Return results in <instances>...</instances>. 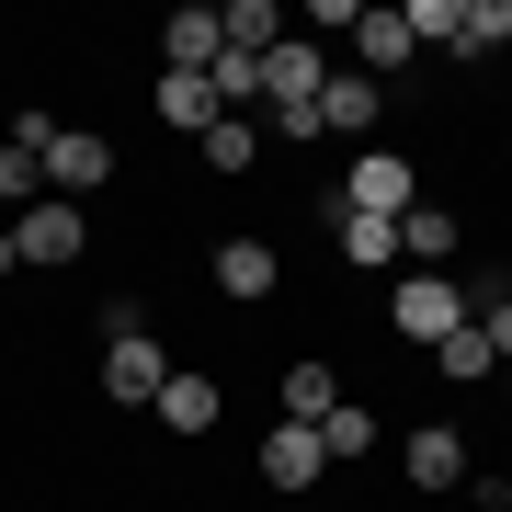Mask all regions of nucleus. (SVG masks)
Listing matches in <instances>:
<instances>
[{
	"mask_svg": "<svg viewBox=\"0 0 512 512\" xmlns=\"http://www.w3.org/2000/svg\"><path fill=\"white\" fill-rule=\"evenodd\" d=\"M171 387V353L148 342V308H103V399L114 410H148Z\"/></svg>",
	"mask_w": 512,
	"mask_h": 512,
	"instance_id": "1",
	"label": "nucleus"
},
{
	"mask_svg": "<svg viewBox=\"0 0 512 512\" xmlns=\"http://www.w3.org/2000/svg\"><path fill=\"white\" fill-rule=\"evenodd\" d=\"M80 251H92V205L46 194V205H23V217H12V262H23V274H69Z\"/></svg>",
	"mask_w": 512,
	"mask_h": 512,
	"instance_id": "2",
	"label": "nucleus"
},
{
	"mask_svg": "<svg viewBox=\"0 0 512 512\" xmlns=\"http://www.w3.org/2000/svg\"><path fill=\"white\" fill-rule=\"evenodd\" d=\"M387 330H399V342H421V353H433L444 330H467L456 274H399V296H387Z\"/></svg>",
	"mask_w": 512,
	"mask_h": 512,
	"instance_id": "3",
	"label": "nucleus"
},
{
	"mask_svg": "<svg viewBox=\"0 0 512 512\" xmlns=\"http://www.w3.org/2000/svg\"><path fill=\"white\" fill-rule=\"evenodd\" d=\"M342 205H353V217H410V205H421V171L399 160V148H353Z\"/></svg>",
	"mask_w": 512,
	"mask_h": 512,
	"instance_id": "4",
	"label": "nucleus"
},
{
	"mask_svg": "<svg viewBox=\"0 0 512 512\" xmlns=\"http://www.w3.org/2000/svg\"><path fill=\"white\" fill-rule=\"evenodd\" d=\"M103 183H114V137H92V126H57V137H46V194L92 205Z\"/></svg>",
	"mask_w": 512,
	"mask_h": 512,
	"instance_id": "5",
	"label": "nucleus"
},
{
	"mask_svg": "<svg viewBox=\"0 0 512 512\" xmlns=\"http://www.w3.org/2000/svg\"><path fill=\"white\" fill-rule=\"evenodd\" d=\"M319 92H330V57L308 35H285L274 57H262V103H274V114H319Z\"/></svg>",
	"mask_w": 512,
	"mask_h": 512,
	"instance_id": "6",
	"label": "nucleus"
},
{
	"mask_svg": "<svg viewBox=\"0 0 512 512\" xmlns=\"http://www.w3.org/2000/svg\"><path fill=\"white\" fill-rule=\"evenodd\" d=\"M205 274H217L228 308H262V296L285 285V251H274V239H217V262H205Z\"/></svg>",
	"mask_w": 512,
	"mask_h": 512,
	"instance_id": "7",
	"label": "nucleus"
},
{
	"mask_svg": "<svg viewBox=\"0 0 512 512\" xmlns=\"http://www.w3.org/2000/svg\"><path fill=\"white\" fill-rule=\"evenodd\" d=\"M399 467H410V490H467V433L456 421H421L399 444Z\"/></svg>",
	"mask_w": 512,
	"mask_h": 512,
	"instance_id": "8",
	"label": "nucleus"
},
{
	"mask_svg": "<svg viewBox=\"0 0 512 512\" xmlns=\"http://www.w3.org/2000/svg\"><path fill=\"white\" fill-rule=\"evenodd\" d=\"M319 478H330L319 433L308 421H274V433H262V490H319Z\"/></svg>",
	"mask_w": 512,
	"mask_h": 512,
	"instance_id": "9",
	"label": "nucleus"
},
{
	"mask_svg": "<svg viewBox=\"0 0 512 512\" xmlns=\"http://www.w3.org/2000/svg\"><path fill=\"white\" fill-rule=\"evenodd\" d=\"M342 35H353V69H365V80H387V69H410V12H353L342 23Z\"/></svg>",
	"mask_w": 512,
	"mask_h": 512,
	"instance_id": "10",
	"label": "nucleus"
},
{
	"mask_svg": "<svg viewBox=\"0 0 512 512\" xmlns=\"http://www.w3.org/2000/svg\"><path fill=\"white\" fill-rule=\"evenodd\" d=\"M330 410H342V376H330L319 353H296V365H285V387H274V421H308V433H319Z\"/></svg>",
	"mask_w": 512,
	"mask_h": 512,
	"instance_id": "11",
	"label": "nucleus"
},
{
	"mask_svg": "<svg viewBox=\"0 0 512 512\" xmlns=\"http://www.w3.org/2000/svg\"><path fill=\"white\" fill-rule=\"evenodd\" d=\"M148 410H160L171 433L194 444V433H217V410H228V399H217V376H194V365H171V387H160V399H148Z\"/></svg>",
	"mask_w": 512,
	"mask_h": 512,
	"instance_id": "12",
	"label": "nucleus"
},
{
	"mask_svg": "<svg viewBox=\"0 0 512 512\" xmlns=\"http://www.w3.org/2000/svg\"><path fill=\"white\" fill-rule=\"evenodd\" d=\"M399 262L410 274H444V262H456V205H410L399 217Z\"/></svg>",
	"mask_w": 512,
	"mask_h": 512,
	"instance_id": "13",
	"label": "nucleus"
},
{
	"mask_svg": "<svg viewBox=\"0 0 512 512\" xmlns=\"http://www.w3.org/2000/svg\"><path fill=\"white\" fill-rule=\"evenodd\" d=\"M194 160H205V171H217V183H239V171H251V160H262V114H217V126H205V137H194Z\"/></svg>",
	"mask_w": 512,
	"mask_h": 512,
	"instance_id": "14",
	"label": "nucleus"
},
{
	"mask_svg": "<svg viewBox=\"0 0 512 512\" xmlns=\"http://www.w3.org/2000/svg\"><path fill=\"white\" fill-rule=\"evenodd\" d=\"M148 114H160L171 137H205V126H217V92H205L194 69H160V92H148Z\"/></svg>",
	"mask_w": 512,
	"mask_h": 512,
	"instance_id": "15",
	"label": "nucleus"
},
{
	"mask_svg": "<svg viewBox=\"0 0 512 512\" xmlns=\"http://www.w3.org/2000/svg\"><path fill=\"white\" fill-rule=\"evenodd\" d=\"M376 126V80L365 69H330V92H319V137H365Z\"/></svg>",
	"mask_w": 512,
	"mask_h": 512,
	"instance_id": "16",
	"label": "nucleus"
},
{
	"mask_svg": "<svg viewBox=\"0 0 512 512\" xmlns=\"http://www.w3.org/2000/svg\"><path fill=\"white\" fill-rule=\"evenodd\" d=\"M330 239H342L353 274H387V262H399V217H353V205H342V217H330Z\"/></svg>",
	"mask_w": 512,
	"mask_h": 512,
	"instance_id": "17",
	"label": "nucleus"
},
{
	"mask_svg": "<svg viewBox=\"0 0 512 512\" xmlns=\"http://www.w3.org/2000/svg\"><path fill=\"white\" fill-rule=\"evenodd\" d=\"M217 35H228L239 57H274V46H285V0H228Z\"/></svg>",
	"mask_w": 512,
	"mask_h": 512,
	"instance_id": "18",
	"label": "nucleus"
},
{
	"mask_svg": "<svg viewBox=\"0 0 512 512\" xmlns=\"http://www.w3.org/2000/svg\"><path fill=\"white\" fill-rule=\"evenodd\" d=\"M433 365H444V387H490V376H501V353H490V330L467 319V330H444V342H433Z\"/></svg>",
	"mask_w": 512,
	"mask_h": 512,
	"instance_id": "19",
	"label": "nucleus"
},
{
	"mask_svg": "<svg viewBox=\"0 0 512 512\" xmlns=\"http://www.w3.org/2000/svg\"><path fill=\"white\" fill-rule=\"evenodd\" d=\"M512 46V0H456V46L444 57H501Z\"/></svg>",
	"mask_w": 512,
	"mask_h": 512,
	"instance_id": "20",
	"label": "nucleus"
},
{
	"mask_svg": "<svg viewBox=\"0 0 512 512\" xmlns=\"http://www.w3.org/2000/svg\"><path fill=\"white\" fill-rule=\"evenodd\" d=\"M23 205H46V148L0 137V217H23Z\"/></svg>",
	"mask_w": 512,
	"mask_h": 512,
	"instance_id": "21",
	"label": "nucleus"
},
{
	"mask_svg": "<svg viewBox=\"0 0 512 512\" xmlns=\"http://www.w3.org/2000/svg\"><path fill=\"white\" fill-rule=\"evenodd\" d=\"M319 456L330 467H342V456H376V399H342V410H330L319 421Z\"/></svg>",
	"mask_w": 512,
	"mask_h": 512,
	"instance_id": "22",
	"label": "nucleus"
},
{
	"mask_svg": "<svg viewBox=\"0 0 512 512\" xmlns=\"http://www.w3.org/2000/svg\"><path fill=\"white\" fill-rule=\"evenodd\" d=\"M160 46H171V69H194V80H205L228 35H217V12H171V35H160Z\"/></svg>",
	"mask_w": 512,
	"mask_h": 512,
	"instance_id": "23",
	"label": "nucleus"
},
{
	"mask_svg": "<svg viewBox=\"0 0 512 512\" xmlns=\"http://www.w3.org/2000/svg\"><path fill=\"white\" fill-rule=\"evenodd\" d=\"M478 330H490V353H501V376H512V285H490V296H478V308H467Z\"/></svg>",
	"mask_w": 512,
	"mask_h": 512,
	"instance_id": "24",
	"label": "nucleus"
},
{
	"mask_svg": "<svg viewBox=\"0 0 512 512\" xmlns=\"http://www.w3.org/2000/svg\"><path fill=\"white\" fill-rule=\"evenodd\" d=\"M0 274H23V262H12V217H0Z\"/></svg>",
	"mask_w": 512,
	"mask_h": 512,
	"instance_id": "25",
	"label": "nucleus"
}]
</instances>
